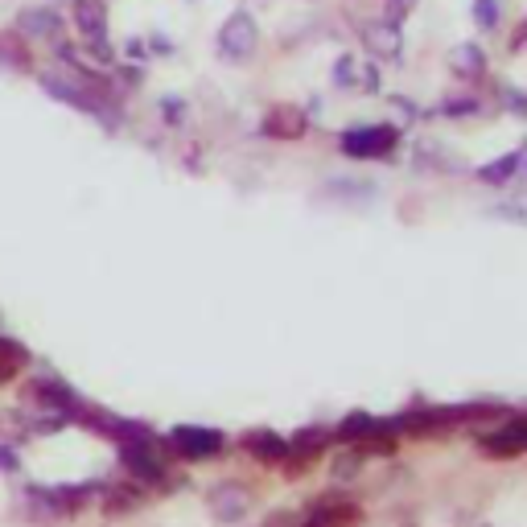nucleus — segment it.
<instances>
[{
    "label": "nucleus",
    "mask_w": 527,
    "mask_h": 527,
    "mask_svg": "<svg viewBox=\"0 0 527 527\" xmlns=\"http://www.w3.org/2000/svg\"><path fill=\"white\" fill-rule=\"evenodd\" d=\"M449 62H453V70H458V75H466V79H478V75H482V66H486V58H482V50H478L474 42L458 46V50L449 54Z\"/></svg>",
    "instance_id": "16"
},
{
    "label": "nucleus",
    "mask_w": 527,
    "mask_h": 527,
    "mask_svg": "<svg viewBox=\"0 0 527 527\" xmlns=\"http://www.w3.org/2000/svg\"><path fill=\"white\" fill-rule=\"evenodd\" d=\"M0 470H17V458H13V449L0 445Z\"/></svg>",
    "instance_id": "22"
},
{
    "label": "nucleus",
    "mask_w": 527,
    "mask_h": 527,
    "mask_svg": "<svg viewBox=\"0 0 527 527\" xmlns=\"http://www.w3.org/2000/svg\"><path fill=\"white\" fill-rule=\"evenodd\" d=\"M75 25L87 42L108 38V9H103V0H75Z\"/></svg>",
    "instance_id": "8"
},
{
    "label": "nucleus",
    "mask_w": 527,
    "mask_h": 527,
    "mask_svg": "<svg viewBox=\"0 0 527 527\" xmlns=\"http://www.w3.org/2000/svg\"><path fill=\"white\" fill-rule=\"evenodd\" d=\"M400 140V128L392 124H371V128H350L342 136V153L355 157V161H367V157H388Z\"/></svg>",
    "instance_id": "2"
},
{
    "label": "nucleus",
    "mask_w": 527,
    "mask_h": 527,
    "mask_svg": "<svg viewBox=\"0 0 527 527\" xmlns=\"http://www.w3.org/2000/svg\"><path fill=\"white\" fill-rule=\"evenodd\" d=\"M42 87H46L58 103H70V108H79L83 116L103 120L108 128H116V116H112L108 108H103V99H95L91 87H83V83H75V79H62V75H42Z\"/></svg>",
    "instance_id": "1"
},
{
    "label": "nucleus",
    "mask_w": 527,
    "mask_h": 527,
    "mask_svg": "<svg viewBox=\"0 0 527 527\" xmlns=\"http://www.w3.org/2000/svg\"><path fill=\"white\" fill-rule=\"evenodd\" d=\"M120 458H124V466H128V470H132L140 482H161V478H165V462L157 458L153 437L124 441V445H120Z\"/></svg>",
    "instance_id": "5"
},
{
    "label": "nucleus",
    "mask_w": 527,
    "mask_h": 527,
    "mask_svg": "<svg viewBox=\"0 0 527 527\" xmlns=\"http://www.w3.org/2000/svg\"><path fill=\"white\" fill-rule=\"evenodd\" d=\"M210 507H215V515L227 523V519H239L243 511H248V495H243L239 486H223V490H215V499H210Z\"/></svg>",
    "instance_id": "13"
},
{
    "label": "nucleus",
    "mask_w": 527,
    "mask_h": 527,
    "mask_svg": "<svg viewBox=\"0 0 527 527\" xmlns=\"http://www.w3.org/2000/svg\"><path fill=\"white\" fill-rule=\"evenodd\" d=\"M388 420H375L367 412H355V416H346L342 425H338V437L342 441H379V437H388Z\"/></svg>",
    "instance_id": "11"
},
{
    "label": "nucleus",
    "mask_w": 527,
    "mask_h": 527,
    "mask_svg": "<svg viewBox=\"0 0 527 527\" xmlns=\"http://www.w3.org/2000/svg\"><path fill=\"white\" fill-rule=\"evenodd\" d=\"M62 29V17L54 9H21L17 13V33L21 38H54Z\"/></svg>",
    "instance_id": "10"
},
{
    "label": "nucleus",
    "mask_w": 527,
    "mask_h": 527,
    "mask_svg": "<svg viewBox=\"0 0 527 527\" xmlns=\"http://www.w3.org/2000/svg\"><path fill=\"white\" fill-rule=\"evenodd\" d=\"M256 42H260L256 21L248 13H231L227 25H223V33H219V54L223 58H248L256 50Z\"/></svg>",
    "instance_id": "3"
},
{
    "label": "nucleus",
    "mask_w": 527,
    "mask_h": 527,
    "mask_svg": "<svg viewBox=\"0 0 527 527\" xmlns=\"http://www.w3.org/2000/svg\"><path fill=\"white\" fill-rule=\"evenodd\" d=\"M112 495H116V499H108V507H112V511H124V507H136V503H140V486H116Z\"/></svg>",
    "instance_id": "19"
},
{
    "label": "nucleus",
    "mask_w": 527,
    "mask_h": 527,
    "mask_svg": "<svg viewBox=\"0 0 527 527\" xmlns=\"http://www.w3.org/2000/svg\"><path fill=\"white\" fill-rule=\"evenodd\" d=\"M416 9V0H392V5H388V17H383V21H392V25H400L408 13Z\"/></svg>",
    "instance_id": "20"
},
{
    "label": "nucleus",
    "mask_w": 527,
    "mask_h": 527,
    "mask_svg": "<svg viewBox=\"0 0 527 527\" xmlns=\"http://www.w3.org/2000/svg\"><path fill=\"white\" fill-rule=\"evenodd\" d=\"M367 46L379 50V54H400V25L392 21H379V25H367Z\"/></svg>",
    "instance_id": "14"
},
{
    "label": "nucleus",
    "mask_w": 527,
    "mask_h": 527,
    "mask_svg": "<svg viewBox=\"0 0 527 527\" xmlns=\"http://www.w3.org/2000/svg\"><path fill=\"white\" fill-rule=\"evenodd\" d=\"M243 449L252 453V462H264V466H276L289 458V441L276 433H248L243 437Z\"/></svg>",
    "instance_id": "9"
},
{
    "label": "nucleus",
    "mask_w": 527,
    "mask_h": 527,
    "mask_svg": "<svg viewBox=\"0 0 527 527\" xmlns=\"http://www.w3.org/2000/svg\"><path fill=\"white\" fill-rule=\"evenodd\" d=\"M0 62H9L13 70H29V50L21 33H0Z\"/></svg>",
    "instance_id": "17"
},
{
    "label": "nucleus",
    "mask_w": 527,
    "mask_h": 527,
    "mask_svg": "<svg viewBox=\"0 0 527 527\" xmlns=\"http://www.w3.org/2000/svg\"><path fill=\"white\" fill-rule=\"evenodd\" d=\"M169 445L182 453V458L190 462H202V458H215V453L223 449V433L215 429H194V425H178L169 433Z\"/></svg>",
    "instance_id": "4"
},
{
    "label": "nucleus",
    "mask_w": 527,
    "mask_h": 527,
    "mask_svg": "<svg viewBox=\"0 0 527 527\" xmlns=\"http://www.w3.org/2000/svg\"><path fill=\"white\" fill-rule=\"evenodd\" d=\"M519 161H523V153H507L499 161H490L486 169H478V178L490 182V186H503V182H511L515 173H519Z\"/></svg>",
    "instance_id": "15"
},
{
    "label": "nucleus",
    "mask_w": 527,
    "mask_h": 527,
    "mask_svg": "<svg viewBox=\"0 0 527 527\" xmlns=\"http://www.w3.org/2000/svg\"><path fill=\"white\" fill-rule=\"evenodd\" d=\"M474 17L482 29H495L503 21V9H499V0H474Z\"/></svg>",
    "instance_id": "18"
},
{
    "label": "nucleus",
    "mask_w": 527,
    "mask_h": 527,
    "mask_svg": "<svg viewBox=\"0 0 527 527\" xmlns=\"http://www.w3.org/2000/svg\"><path fill=\"white\" fill-rule=\"evenodd\" d=\"M359 519H363V511L355 503H326V507L313 511L301 527H359Z\"/></svg>",
    "instance_id": "12"
},
{
    "label": "nucleus",
    "mask_w": 527,
    "mask_h": 527,
    "mask_svg": "<svg viewBox=\"0 0 527 527\" xmlns=\"http://www.w3.org/2000/svg\"><path fill=\"white\" fill-rule=\"evenodd\" d=\"M264 136H272V140H301L305 136V112L297 108V103H276V108H268L264 112Z\"/></svg>",
    "instance_id": "7"
},
{
    "label": "nucleus",
    "mask_w": 527,
    "mask_h": 527,
    "mask_svg": "<svg viewBox=\"0 0 527 527\" xmlns=\"http://www.w3.org/2000/svg\"><path fill=\"white\" fill-rule=\"evenodd\" d=\"M161 116H169V120H182V103H173V99H161Z\"/></svg>",
    "instance_id": "21"
},
{
    "label": "nucleus",
    "mask_w": 527,
    "mask_h": 527,
    "mask_svg": "<svg viewBox=\"0 0 527 527\" xmlns=\"http://www.w3.org/2000/svg\"><path fill=\"white\" fill-rule=\"evenodd\" d=\"M478 445H482V453H495V458H515V453L527 449V416H511L503 429L486 433Z\"/></svg>",
    "instance_id": "6"
}]
</instances>
